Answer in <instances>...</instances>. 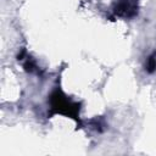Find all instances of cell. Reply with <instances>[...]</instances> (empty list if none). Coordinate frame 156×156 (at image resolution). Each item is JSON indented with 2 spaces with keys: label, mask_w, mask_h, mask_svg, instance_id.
Instances as JSON below:
<instances>
[{
  "label": "cell",
  "mask_w": 156,
  "mask_h": 156,
  "mask_svg": "<svg viewBox=\"0 0 156 156\" xmlns=\"http://www.w3.org/2000/svg\"><path fill=\"white\" fill-rule=\"evenodd\" d=\"M155 68H156V60L154 57H150L149 63H147V69H149V72H152Z\"/></svg>",
  "instance_id": "obj_1"
}]
</instances>
